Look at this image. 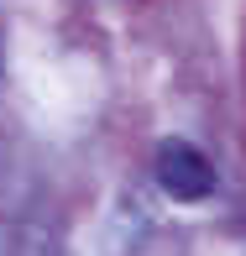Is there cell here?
Segmentation results:
<instances>
[{
    "label": "cell",
    "instance_id": "obj_1",
    "mask_svg": "<svg viewBox=\"0 0 246 256\" xmlns=\"http://www.w3.org/2000/svg\"><path fill=\"white\" fill-rule=\"evenodd\" d=\"M152 172H157V188L168 199H178V204H199V199L215 194V162L199 152L194 142H178V136L157 146Z\"/></svg>",
    "mask_w": 246,
    "mask_h": 256
}]
</instances>
